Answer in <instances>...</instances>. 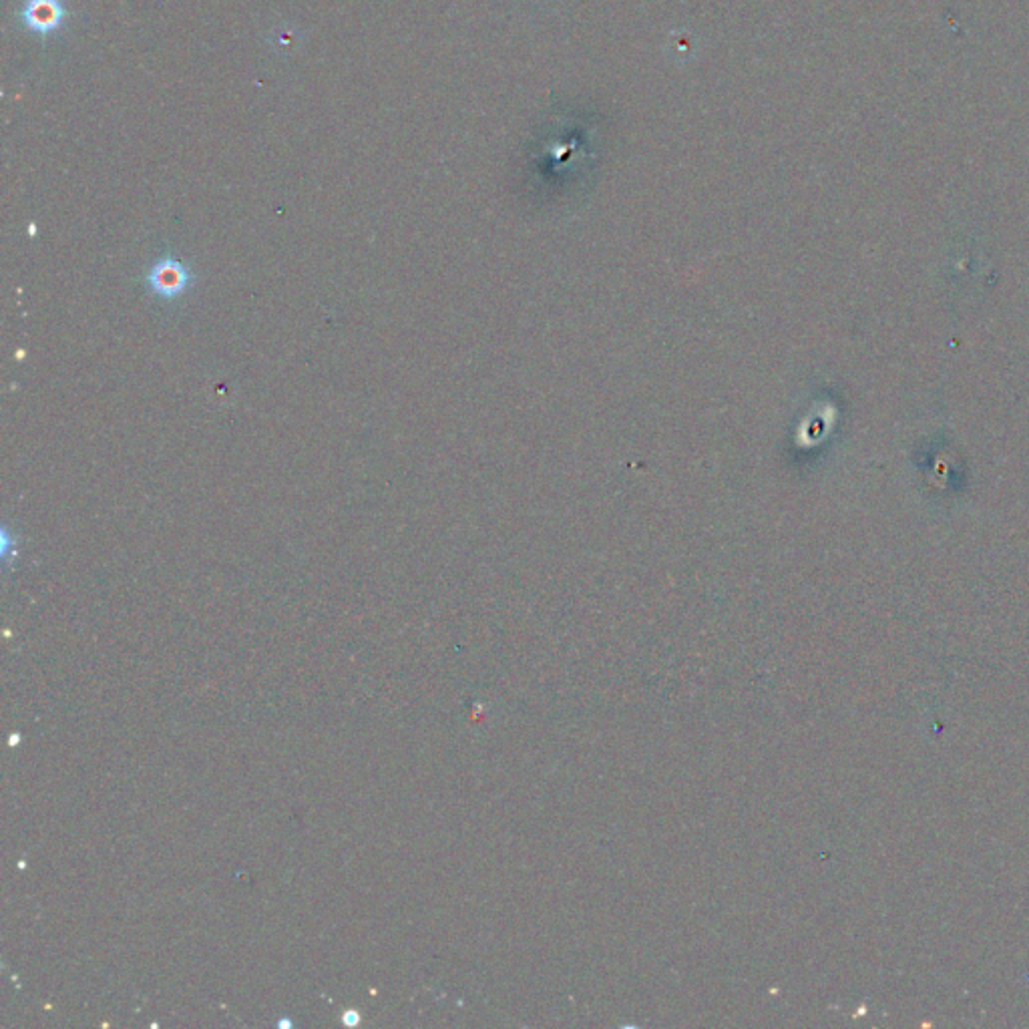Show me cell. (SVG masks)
<instances>
[{
  "label": "cell",
  "mask_w": 1029,
  "mask_h": 1029,
  "mask_svg": "<svg viewBox=\"0 0 1029 1029\" xmlns=\"http://www.w3.org/2000/svg\"><path fill=\"white\" fill-rule=\"evenodd\" d=\"M145 280H147L149 290L155 296H159L163 300H175L177 296H183L185 292H189L193 288L195 274L187 266H183L179 260L167 256V258L153 262Z\"/></svg>",
  "instance_id": "obj_1"
},
{
  "label": "cell",
  "mask_w": 1029,
  "mask_h": 1029,
  "mask_svg": "<svg viewBox=\"0 0 1029 1029\" xmlns=\"http://www.w3.org/2000/svg\"><path fill=\"white\" fill-rule=\"evenodd\" d=\"M33 15H35V21H43L45 25H51L53 21H57V11H53L47 3L39 5V7L33 11Z\"/></svg>",
  "instance_id": "obj_2"
}]
</instances>
